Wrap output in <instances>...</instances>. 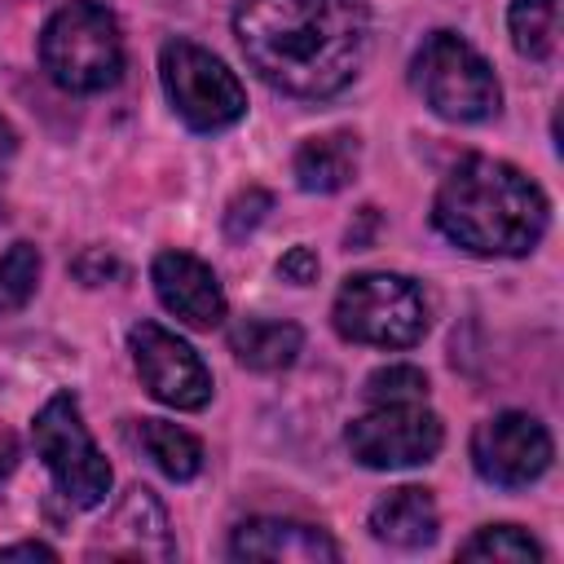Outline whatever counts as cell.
Wrapping results in <instances>:
<instances>
[{
  "mask_svg": "<svg viewBox=\"0 0 564 564\" xmlns=\"http://www.w3.org/2000/svg\"><path fill=\"white\" fill-rule=\"evenodd\" d=\"M410 79L423 93V101L449 123H485L502 106L494 66L454 31H432L419 44Z\"/></svg>",
  "mask_w": 564,
  "mask_h": 564,
  "instance_id": "4",
  "label": "cell"
},
{
  "mask_svg": "<svg viewBox=\"0 0 564 564\" xmlns=\"http://www.w3.org/2000/svg\"><path fill=\"white\" fill-rule=\"evenodd\" d=\"M40 286V247L13 242L0 256V313H18Z\"/></svg>",
  "mask_w": 564,
  "mask_h": 564,
  "instance_id": "20",
  "label": "cell"
},
{
  "mask_svg": "<svg viewBox=\"0 0 564 564\" xmlns=\"http://www.w3.org/2000/svg\"><path fill=\"white\" fill-rule=\"evenodd\" d=\"M344 339L370 348H414L427 335V300L401 273H352L330 308Z\"/></svg>",
  "mask_w": 564,
  "mask_h": 564,
  "instance_id": "5",
  "label": "cell"
},
{
  "mask_svg": "<svg viewBox=\"0 0 564 564\" xmlns=\"http://www.w3.org/2000/svg\"><path fill=\"white\" fill-rule=\"evenodd\" d=\"M375 225H379V212H375V207H361V212H357V225H348V247H352V251L370 247Z\"/></svg>",
  "mask_w": 564,
  "mask_h": 564,
  "instance_id": "25",
  "label": "cell"
},
{
  "mask_svg": "<svg viewBox=\"0 0 564 564\" xmlns=\"http://www.w3.org/2000/svg\"><path fill=\"white\" fill-rule=\"evenodd\" d=\"M18 458H22V449H18V436L0 427V485H4L9 476H13V467H18Z\"/></svg>",
  "mask_w": 564,
  "mask_h": 564,
  "instance_id": "27",
  "label": "cell"
},
{
  "mask_svg": "<svg viewBox=\"0 0 564 564\" xmlns=\"http://www.w3.org/2000/svg\"><path fill=\"white\" fill-rule=\"evenodd\" d=\"M0 560H57V551L44 542H13V546H0Z\"/></svg>",
  "mask_w": 564,
  "mask_h": 564,
  "instance_id": "26",
  "label": "cell"
},
{
  "mask_svg": "<svg viewBox=\"0 0 564 564\" xmlns=\"http://www.w3.org/2000/svg\"><path fill=\"white\" fill-rule=\"evenodd\" d=\"M357 137L352 132H326V137H308L295 159H291V172H295V185L308 189V194H335L344 189L352 176H357Z\"/></svg>",
  "mask_w": 564,
  "mask_h": 564,
  "instance_id": "15",
  "label": "cell"
},
{
  "mask_svg": "<svg viewBox=\"0 0 564 564\" xmlns=\"http://www.w3.org/2000/svg\"><path fill=\"white\" fill-rule=\"evenodd\" d=\"M101 555L106 560H172L176 555L167 511L145 485H132L106 516L101 533L88 542V560H101Z\"/></svg>",
  "mask_w": 564,
  "mask_h": 564,
  "instance_id": "11",
  "label": "cell"
},
{
  "mask_svg": "<svg viewBox=\"0 0 564 564\" xmlns=\"http://www.w3.org/2000/svg\"><path fill=\"white\" fill-rule=\"evenodd\" d=\"M128 348H132L137 375H141V383H145V392L154 401H163L172 410H203L212 401V370L167 326L137 322L128 330Z\"/></svg>",
  "mask_w": 564,
  "mask_h": 564,
  "instance_id": "10",
  "label": "cell"
},
{
  "mask_svg": "<svg viewBox=\"0 0 564 564\" xmlns=\"http://www.w3.org/2000/svg\"><path fill=\"white\" fill-rule=\"evenodd\" d=\"M269 212H273V194L260 189V185H247V189L234 194L229 207H225V234H229V238H247Z\"/></svg>",
  "mask_w": 564,
  "mask_h": 564,
  "instance_id": "22",
  "label": "cell"
},
{
  "mask_svg": "<svg viewBox=\"0 0 564 564\" xmlns=\"http://www.w3.org/2000/svg\"><path fill=\"white\" fill-rule=\"evenodd\" d=\"M278 273H282L286 282H295V286L317 282V251H313V247H291V251L278 260Z\"/></svg>",
  "mask_w": 564,
  "mask_h": 564,
  "instance_id": "23",
  "label": "cell"
},
{
  "mask_svg": "<svg viewBox=\"0 0 564 564\" xmlns=\"http://www.w3.org/2000/svg\"><path fill=\"white\" fill-rule=\"evenodd\" d=\"M137 441L150 454V463L172 476V480H194L203 471V445L194 432L167 423V419H141L137 423Z\"/></svg>",
  "mask_w": 564,
  "mask_h": 564,
  "instance_id": "17",
  "label": "cell"
},
{
  "mask_svg": "<svg viewBox=\"0 0 564 564\" xmlns=\"http://www.w3.org/2000/svg\"><path fill=\"white\" fill-rule=\"evenodd\" d=\"M159 75L172 110L194 132H220L247 115V88L238 75L194 40H167L159 53Z\"/></svg>",
  "mask_w": 564,
  "mask_h": 564,
  "instance_id": "7",
  "label": "cell"
},
{
  "mask_svg": "<svg viewBox=\"0 0 564 564\" xmlns=\"http://www.w3.org/2000/svg\"><path fill=\"white\" fill-rule=\"evenodd\" d=\"M150 282H154L159 304L176 322H185L194 330H212V326L225 322V291H220L216 273L198 256H189V251H159L154 264H150Z\"/></svg>",
  "mask_w": 564,
  "mask_h": 564,
  "instance_id": "12",
  "label": "cell"
},
{
  "mask_svg": "<svg viewBox=\"0 0 564 564\" xmlns=\"http://www.w3.org/2000/svg\"><path fill=\"white\" fill-rule=\"evenodd\" d=\"M344 445L361 467H375V471L419 467L441 454L445 427L423 401H379L375 410L348 423Z\"/></svg>",
  "mask_w": 564,
  "mask_h": 564,
  "instance_id": "8",
  "label": "cell"
},
{
  "mask_svg": "<svg viewBox=\"0 0 564 564\" xmlns=\"http://www.w3.org/2000/svg\"><path fill=\"white\" fill-rule=\"evenodd\" d=\"M366 397H370V405H379V401H427V375L419 366H405V361L379 366L366 379Z\"/></svg>",
  "mask_w": 564,
  "mask_h": 564,
  "instance_id": "21",
  "label": "cell"
},
{
  "mask_svg": "<svg viewBox=\"0 0 564 564\" xmlns=\"http://www.w3.org/2000/svg\"><path fill=\"white\" fill-rule=\"evenodd\" d=\"M40 66L66 93H101L123 75V31L97 0L62 4L40 31Z\"/></svg>",
  "mask_w": 564,
  "mask_h": 564,
  "instance_id": "3",
  "label": "cell"
},
{
  "mask_svg": "<svg viewBox=\"0 0 564 564\" xmlns=\"http://www.w3.org/2000/svg\"><path fill=\"white\" fill-rule=\"evenodd\" d=\"M551 458H555V445H551L546 423L524 410H502L476 423L471 432V467L480 471V480L498 489L533 485L551 467Z\"/></svg>",
  "mask_w": 564,
  "mask_h": 564,
  "instance_id": "9",
  "label": "cell"
},
{
  "mask_svg": "<svg viewBox=\"0 0 564 564\" xmlns=\"http://www.w3.org/2000/svg\"><path fill=\"white\" fill-rule=\"evenodd\" d=\"M555 26H560V0H511L507 9V31L520 57L542 62L555 48Z\"/></svg>",
  "mask_w": 564,
  "mask_h": 564,
  "instance_id": "18",
  "label": "cell"
},
{
  "mask_svg": "<svg viewBox=\"0 0 564 564\" xmlns=\"http://www.w3.org/2000/svg\"><path fill=\"white\" fill-rule=\"evenodd\" d=\"M75 273H79L88 286H97V282H106L110 273H119V264H115L106 251H84L79 264H75Z\"/></svg>",
  "mask_w": 564,
  "mask_h": 564,
  "instance_id": "24",
  "label": "cell"
},
{
  "mask_svg": "<svg viewBox=\"0 0 564 564\" xmlns=\"http://www.w3.org/2000/svg\"><path fill=\"white\" fill-rule=\"evenodd\" d=\"M436 529H441V516L423 485H397L370 507V533L397 551L432 546Z\"/></svg>",
  "mask_w": 564,
  "mask_h": 564,
  "instance_id": "14",
  "label": "cell"
},
{
  "mask_svg": "<svg viewBox=\"0 0 564 564\" xmlns=\"http://www.w3.org/2000/svg\"><path fill=\"white\" fill-rule=\"evenodd\" d=\"M13 154H18V132H13V123L0 115V167H4Z\"/></svg>",
  "mask_w": 564,
  "mask_h": 564,
  "instance_id": "28",
  "label": "cell"
},
{
  "mask_svg": "<svg viewBox=\"0 0 564 564\" xmlns=\"http://www.w3.org/2000/svg\"><path fill=\"white\" fill-rule=\"evenodd\" d=\"M31 441H35V454L44 458L48 476L57 480V489H62V498L70 507L88 511V507L106 502L115 476H110L106 454L88 436L79 401L70 392H57V397H48L40 405V414L31 423Z\"/></svg>",
  "mask_w": 564,
  "mask_h": 564,
  "instance_id": "6",
  "label": "cell"
},
{
  "mask_svg": "<svg viewBox=\"0 0 564 564\" xmlns=\"http://www.w3.org/2000/svg\"><path fill=\"white\" fill-rule=\"evenodd\" d=\"M458 560H502V564H538L542 546L520 529V524H485L476 529L463 546Z\"/></svg>",
  "mask_w": 564,
  "mask_h": 564,
  "instance_id": "19",
  "label": "cell"
},
{
  "mask_svg": "<svg viewBox=\"0 0 564 564\" xmlns=\"http://www.w3.org/2000/svg\"><path fill=\"white\" fill-rule=\"evenodd\" d=\"M546 194L511 163L467 154L436 189L432 225L471 256H524L546 234Z\"/></svg>",
  "mask_w": 564,
  "mask_h": 564,
  "instance_id": "2",
  "label": "cell"
},
{
  "mask_svg": "<svg viewBox=\"0 0 564 564\" xmlns=\"http://www.w3.org/2000/svg\"><path fill=\"white\" fill-rule=\"evenodd\" d=\"M234 560H269V564H335L339 546L326 529L304 524V520H278V516H256L242 520L229 538Z\"/></svg>",
  "mask_w": 564,
  "mask_h": 564,
  "instance_id": "13",
  "label": "cell"
},
{
  "mask_svg": "<svg viewBox=\"0 0 564 564\" xmlns=\"http://www.w3.org/2000/svg\"><path fill=\"white\" fill-rule=\"evenodd\" d=\"M234 35L264 84L286 97L322 101L361 70L370 13L361 0H242Z\"/></svg>",
  "mask_w": 564,
  "mask_h": 564,
  "instance_id": "1",
  "label": "cell"
},
{
  "mask_svg": "<svg viewBox=\"0 0 564 564\" xmlns=\"http://www.w3.org/2000/svg\"><path fill=\"white\" fill-rule=\"evenodd\" d=\"M304 348V330L295 322H269V317H242L229 326V352L247 370H286Z\"/></svg>",
  "mask_w": 564,
  "mask_h": 564,
  "instance_id": "16",
  "label": "cell"
}]
</instances>
